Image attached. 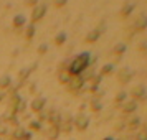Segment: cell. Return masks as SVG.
Instances as JSON below:
<instances>
[{"label": "cell", "mask_w": 147, "mask_h": 140, "mask_svg": "<svg viewBox=\"0 0 147 140\" xmlns=\"http://www.w3.org/2000/svg\"><path fill=\"white\" fill-rule=\"evenodd\" d=\"M0 122H2V119H0Z\"/></svg>", "instance_id": "cell-39"}, {"label": "cell", "mask_w": 147, "mask_h": 140, "mask_svg": "<svg viewBox=\"0 0 147 140\" xmlns=\"http://www.w3.org/2000/svg\"><path fill=\"white\" fill-rule=\"evenodd\" d=\"M33 36H35V25L30 23L27 27V30H25V38H27V40H32Z\"/></svg>", "instance_id": "cell-12"}, {"label": "cell", "mask_w": 147, "mask_h": 140, "mask_svg": "<svg viewBox=\"0 0 147 140\" xmlns=\"http://www.w3.org/2000/svg\"><path fill=\"white\" fill-rule=\"evenodd\" d=\"M144 130H146V132H147V124H146V129H144Z\"/></svg>", "instance_id": "cell-37"}, {"label": "cell", "mask_w": 147, "mask_h": 140, "mask_svg": "<svg viewBox=\"0 0 147 140\" xmlns=\"http://www.w3.org/2000/svg\"><path fill=\"white\" fill-rule=\"evenodd\" d=\"M58 129H60V130H63V132H69V130H71V120H65L63 124H60V125H58Z\"/></svg>", "instance_id": "cell-19"}, {"label": "cell", "mask_w": 147, "mask_h": 140, "mask_svg": "<svg viewBox=\"0 0 147 140\" xmlns=\"http://www.w3.org/2000/svg\"><path fill=\"white\" fill-rule=\"evenodd\" d=\"M69 79H71L69 73H60V74H58V81L63 82V84H68V81H69Z\"/></svg>", "instance_id": "cell-20"}, {"label": "cell", "mask_w": 147, "mask_h": 140, "mask_svg": "<svg viewBox=\"0 0 147 140\" xmlns=\"http://www.w3.org/2000/svg\"><path fill=\"white\" fill-rule=\"evenodd\" d=\"M88 125H89V119H88V115H78L76 119H74V127L78 129V130H86Z\"/></svg>", "instance_id": "cell-3"}, {"label": "cell", "mask_w": 147, "mask_h": 140, "mask_svg": "<svg viewBox=\"0 0 147 140\" xmlns=\"http://www.w3.org/2000/svg\"><path fill=\"white\" fill-rule=\"evenodd\" d=\"M91 109H93V111H99L101 109L99 100H93V102H91Z\"/></svg>", "instance_id": "cell-30"}, {"label": "cell", "mask_w": 147, "mask_h": 140, "mask_svg": "<svg viewBox=\"0 0 147 140\" xmlns=\"http://www.w3.org/2000/svg\"><path fill=\"white\" fill-rule=\"evenodd\" d=\"M0 133H7V129L3 127V129H0Z\"/></svg>", "instance_id": "cell-34"}, {"label": "cell", "mask_w": 147, "mask_h": 140, "mask_svg": "<svg viewBox=\"0 0 147 140\" xmlns=\"http://www.w3.org/2000/svg\"><path fill=\"white\" fill-rule=\"evenodd\" d=\"M136 140H147V132L146 130H140V132L136 135Z\"/></svg>", "instance_id": "cell-27"}, {"label": "cell", "mask_w": 147, "mask_h": 140, "mask_svg": "<svg viewBox=\"0 0 147 140\" xmlns=\"http://www.w3.org/2000/svg\"><path fill=\"white\" fill-rule=\"evenodd\" d=\"M83 82H84V79H83L81 76H73L71 79L68 81V89H71V91L81 89V87H83Z\"/></svg>", "instance_id": "cell-4"}, {"label": "cell", "mask_w": 147, "mask_h": 140, "mask_svg": "<svg viewBox=\"0 0 147 140\" xmlns=\"http://www.w3.org/2000/svg\"><path fill=\"white\" fill-rule=\"evenodd\" d=\"M113 71H114L113 64H104V66L101 68V76H107V74H111Z\"/></svg>", "instance_id": "cell-16"}, {"label": "cell", "mask_w": 147, "mask_h": 140, "mask_svg": "<svg viewBox=\"0 0 147 140\" xmlns=\"http://www.w3.org/2000/svg\"><path fill=\"white\" fill-rule=\"evenodd\" d=\"M65 41H66V33H63V31L55 36V45H63Z\"/></svg>", "instance_id": "cell-18"}, {"label": "cell", "mask_w": 147, "mask_h": 140, "mask_svg": "<svg viewBox=\"0 0 147 140\" xmlns=\"http://www.w3.org/2000/svg\"><path fill=\"white\" fill-rule=\"evenodd\" d=\"M131 78H132V71H131L129 68H122L119 73H117V79H119V82H122V84L129 82Z\"/></svg>", "instance_id": "cell-5"}, {"label": "cell", "mask_w": 147, "mask_h": 140, "mask_svg": "<svg viewBox=\"0 0 147 140\" xmlns=\"http://www.w3.org/2000/svg\"><path fill=\"white\" fill-rule=\"evenodd\" d=\"M23 135H25V130H23V129H20V127H18V129H15V132H13V137L15 139H23Z\"/></svg>", "instance_id": "cell-23"}, {"label": "cell", "mask_w": 147, "mask_h": 140, "mask_svg": "<svg viewBox=\"0 0 147 140\" xmlns=\"http://www.w3.org/2000/svg\"><path fill=\"white\" fill-rule=\"evenodd\" d=\"M139 125V117H131L127 122V127H137Z\"/></svg>", "instance_id": "cell-26"}, {"label": "cell", "mask_w": 147, "mask_h": 140, "mask_svg": "<svg viewBox=\"0 0 147 140\" xmlns=\"http://www.w3.org/2000/svg\"><path fill=\"white\" fill-rule=\"evenodd\" d=\"M132 8H134V5L132 3H127L126 7L121 10V17H127V15H131V12H132Z\"/></svg>", "instance_id": "cell-21"}, {"label": "cell", "mask_w": 147, "mask_h": 140, "mask_svg": "<svg viewBox=\"0 0 147 140\" xmlns=\"http://www.w3.org/2000/svg\"><path fill=\"white\" fill-rule=\"evenodd\" d=\"M45 13H47V7L45 5H36V7L33 8V12H32V21H38L41 20L43 17H45Z\"/></svg>", "instance_id": "cell-2"}, {"label": "cell", "mask_w": 147, "mask_h": 140, "mask_svg": "<svg viewBox=\"0 0 147 140\" xmlns=\"http://www.w3.org/2000/svg\"><path fill=\"white\" fill-rule=\"evenodd\" d=\"M45 97H36L30 102V109L33 111V112H41L43 111V107H45Z\"/></svg>", "instance_id": "cell-6"}, {"label": "cell", "mask_w": 147, "mask_h": 140, "mask_svg": "<svg viewBox=\"0 0 147 140\" xmlns=\"http://www.w3.org/2000/svg\"><path fill=\"white\" fill-rule=\"evenodd\" d=\"M23 23H25V17H23V15H17L13 18V27L15 28H22Z\"/></svg>", "instance_id": "cell-14"}, {"label": "cell", "mask_w": 147, "mask_h": 140, "mask_svg": "<svg viewBox=\"0 0 147 140\" xmlns=\"http://www.w3.org/2000/svg\"><path fill=\"white\" fill-rule=\"evenodd\" d=\"M28 76H30V68H25V69H22L18 73V81H25Z\"/></svg>", "instance_id": "cell-22"}, {"label": "cell", "mask_w": 147, "mask_h": 140, "mask_svg": "<svg viewBox=\"0 0 147 140\" xmlns=\"http://www.w3.org/2000/svg\"><path fill=\"white\" fill-rule=\"evenodd\" d=\"M10 82H12V79H10V76H0V89H7L8 86H10Z\"/></svg>", "instance_id": "cell-10"}, {"label": "cell", "mask_w": 147, "mask_h": 140, "mask_svg": "<svg viewBox=\"0 0 147 140\" xmlns=\"http://www.w3.org/2000/svg\"><path fill=\"white\" fill-rule=\"evenodd\" d=\"M36 2H38V0H27L25 3H27L28 7H36Z\"/></svg>", "instance_id": "cell-32"}, {"label": "cell", "mask_w": 147, "mask_h": 140, "mask_svg": "<svg viewBox=\"0 0 147 140\" xmlns=\"http://www.w3.org/2000/svg\"><path fill=\"white\" fill-rule=\"evenodd\" d=\"M124 99H126V92H117V96H116V102H124Z\"/></svg>", "instance_id": "cell-29"}, {"label": "cell", "mask_w": 147, "mask_h": 140, "mask_svg": "<svg viewBox=\"0 0 147 140\" xmlns=\"http://www.w3.org/2000/svg\"><path fill=\"white\" fill-rule=\"evenodd\" d=\"M28 129H32V130H35V132L40 130V122H38V120H32V122L28 124Z\"/></svg>", "instance_id": "cell-25"}, {"label": "cell", "mask_w": 147, "mask_h": 140, "mask_svg": "<svg viewBox=\"0 0 147 140\" xmlns=\"http://www.w3.org/2000/svg\"><path fill=\"white\" fill-rule=\"evenodd\" d=\"M38 53L40 54L47 53V45H40V46H38Z\"/></svg>", "instance_id": "cell-31"}, {"label": "cell", "mask_w": 147, "mask_h": 140, "mask_svg": "<svg viewBox=\"0 0 147 140\" xmlns=\"http://www.w3.org/2000/svg\"><path fill=\"white\" fill-rule=\"evenodd\" d=\"M146 27H147V17L146 15H137L136 23H134V30L136 31H142V30H146Z\"/></svg>", "instance_id": "cell-7"}, {"label": "cell", "mask_w": 147, "mask_h": 140, "mask_svg": "<svg viewBox=\"0 0 147 140\" xmlns=\"http://www.w3.org/2000/svg\"><path fill=\"white\" fill-rule=\"evenodd\" d=\"M136 107H137L136 100H126V102H122V112L132 114V112H136Z\"/></svg>", "instance_id": "cell-8"}, {"label": "cell", "mask_w": 147, "mask_h": 140, "mask_svg": "<svg viewBox=\"0 0 147 140\" xmlns=\"http://www.w3.org/2000/svg\"><path fill=\"white\" fill-rule=\"evenodd\" d=\"M99 38V30H93V31H89L86 36V41L88 43H93V41H96Z\"/></svg>", "instance_id": "cell-11"}, {"label": "cell", "mask_w": 147, "mask_h": 140, "mask_svg": "<svg viewBox=\"0 0 147 140\" xmlns=\"http://www.w3.org/2000/svg\"><path fill=\"white\" fill-rule=\"evenodd\" d=\"M20 140H25V139H20Z\"/></svg>", "instance_id": "cell-38"}, {"label": "cell", "mask_w": 147, "mask_h": 140, "mask_svg": "<svg viewBox=\"0 0 147 140\" xmlns=\"http://www.w3.org/2000/svg\"><path fill=\"white\" fill-rule=\"evenodd\" d=\"M28 91H30V92H35V84H32V86H30V89H28Z\"/></svg>", "instance_id": "cell-33"}, {"label": "cell", "mask_w": 147, "mask_h": 140, "mask_svg": "<svg viewBox=\"0 0 147 140\" xmlns=\"http://www.w3.org/2000/svg\"><path fill=\"white\" fill-rule=\"evenodd\" d=\"M102 140H114V139H111V137H106V139H102Z\"/></svg>", "instance_id": "cell-35"}, {"label": "cell", "mask_w": 147, "mask_h": 140, "mask_svg": "<svg viewBox=\"0 0 147 140\" xmlns=\"http://www.w3.org/2000/svg\"><path fill=\"white\" fill-rule=\"evenodd\" d=\"M50 122H51V125H53V127H58V125L61 124L60 114H55V112H51V117H50Z\"/></svg>", "instance_id": "cell-15"}, {"label": "cell", "mask_w": 147, "mask_h": 140, "mask_svg": "<svg viewBox=\"0 0 147 140\" xmlns=\"http://www.w3.org/2000/svg\"><path fill=\"white\" fill-rule=\"evenodd\" d=\"M2 99H3V96H2V94H0V100H2Z\"/></svg>", "instance_id": "cell-36"}, {"label": "cell", "mask_w": 147, "mask_h": 140, "mask_svg": "<svg viewBox=\"0 0 147 140\" xmlns=\"http://www.w3.org/2000/svg\"><path fill=\"white\" fill-rule=\"evenodd\" d=\"M101 78H102L101 74H93V76H91V82H93V86H94V87H96V86H98V84L101 82Z\"/></svg>", "instance_id": "cell-24"}, {"label": "cell", "mask_w": 147, "mask_h": 140, "mask_svg": "<svg viewBox=\"0 0 147 140\" xmlns=\"http://www.w3.org/2000/svg\"><path fill=\"white\" fill-rule=\"evenodd\" d=\"M88 64H89V53H81L69 64L68 73H69V76H78L80 73H83V69H86Z\"/></svg>", "instance_id": "cell-1"}, {"label": "cell", "mask_w": 147, "mask_h": 140, "mask_svg": "<svg viewBox=\"0 0 147 140\" xmlns=\"http://www.w3.org/2000/svg\"><path fill=\"white\" fill-rule=\"evenodd\" d=\"M66 2H68V0H53V5L56 8H60V7H65V5H66Z\"/></svg>", "instance_id": "cell-28"}, {"label": "cell", "mask_w": 147, "mask_h": 140, "mask_svg": "<svg viewBox=\"0 0 147 140\" xmlns=\"http://www.w3.org/2000/svg\"><path fill=\"white\" fill-rule=\"evenodd\" d=\"M131 96L134 97V100H136V99H140V97H144V96H146V89H144V86H136V87H132Z\"/></svg>", "instance_id": "cell-9"}, {"label": "cell", "mask_w": 147, "mask_h": 140, "mask_svg": "<svg viewBox=\"0 0 147 140\" xmlns=\"http://www.w3.org/2000/svg\"><path fill=\"white\" fill-rule=\"evenodd\" d=\"M124 51H126V45H122V43H117V45H114L113 48V53L114 54H124Z\"/></svg>", "instance_id": "cell-13"}, {"label": "cell", "mask_w": 147, "mask_h": 140, "mask_svg": "<svg viewBox=\"0 0 147 140\" xmlns=\"http://www.w3.org/2000/svg\"><path fill=\"white\" fill-rule=\"evenodd\" d=\"M58 135H60V129H58V127H51V129H50V132H48V139L55 140Z\"/></svg>", "instance_id": "cell-17"}]
</instances>
